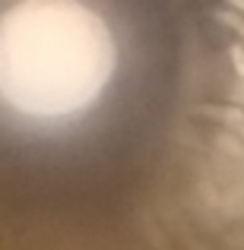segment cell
Masks as SVG:
<instances>
[{"label":"cell","instance_id":"1","mask_svg":"<svg viewBox=\"0 0 244 250\" xmlns=\"http://www.w3.org/2000/svg\"><path fill=\"white\" fill-rule=\"evenodd\" d=\"M219 22H222V25H228L235 35H241V38H244V19H241V13H238V10H235V13H219Z\"/></svg>","mask_w":244,"mask_h":250},{"label":"cell","instance_id":"2","mask_svg":"<svg viewBox=\"0 0 244 250\" xmlns=\"http://www.w3.org/2000/svg\"><path fill=\"white\" fill-rule=\"evenodd\" d=\"M232 67H235V73L244 80V44H235L232 48Z\"/></svg>","mask_w":244,"mask_h":250}]
</instances>
